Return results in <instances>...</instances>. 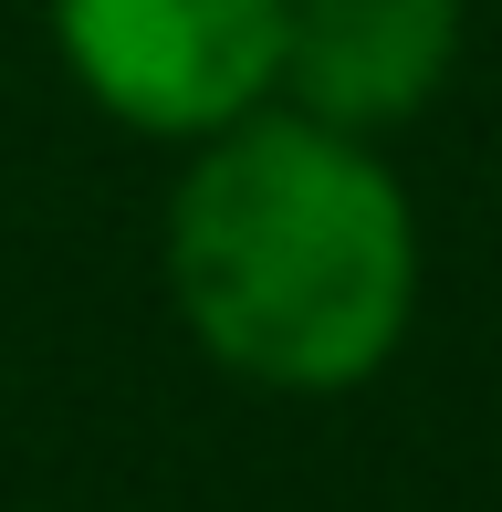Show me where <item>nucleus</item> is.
<instances>
[{"mask_svg": "<svg viewBox=\"0 0 502 512\" xmlns=\"http://www.w3.org/2000/svg\"><path fill=\"white\" fill-rule=\"evenodd\" d=\"M168 283L231 377L356 387L408 335L419 230L398 178L314 115H241L168 209Z\"/></svg>", "mask_w": 502, "mask_h": 512, "instance_id": "1", "label": "nucleus"}, {"mask_svg": "<svg viewBox=\"0 0 502 512\" xmlns=\"http://www.w3.org/2000/svg\"><path fill=\"white\" fill-rule=\"evenodd\" d=\"M84 95L147 136H220L283 84V0H53Z\"/></svg>", "mask_w": 502, "mask_h": 512, "instance_id": "2", "label": "nucleus"}, {"mask_svg": "<svg viewBox=\"0 0 502 512\" xmlns=\"http://www.w3.org/2000/svg\"><path fill=\"white\" fill-rule=\"evenodd\" d=\"M450 53H461V0H283V84L335 136L419 115Z\"/></svg>", "mask_w": 502, "mask_h": 512, "instance_id": "3", "label": "nucleus"}]
</instances>
